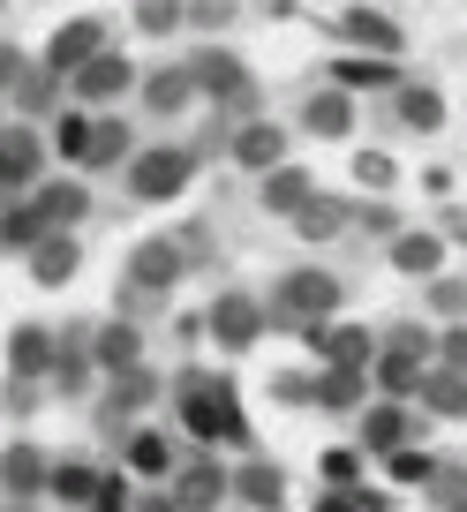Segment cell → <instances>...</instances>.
Masks as SVG:
<instances>
[{
    "label": "cell",
    "instance_id": "3",
    "mask_svg": "<svg viewBox=\"0 0 467 512\" xmlns=\"http://www.w3.org/2000/svg\"><path fill=\"white\" fill-rule=\"evenodd\" d=\"M189 181H196L189 144H144L129 159V174H121V189H129L136 204H174V196H189Z\"/></svg>",
    "mask_w": 467,
    "mask_h": 512
},
{
    "label": "cell",
    "instance_id": "37",
    "mask_svg": "<svg viewBox=\"0 0 467 512\" xmlns=\"http://www.w3.org/2000/svg\"><path fill=\"white\" fill-rule=\"evenodd\" d=\"M83 512H136V482L121 475V467H106V475H98V490H91V505Z\"/></svg>",
    "mask_w": 467,
    "mask_h": 512
},
{
    "label": "cell",
    "instance_id": "45",
    "mask_svg": "<svg viewBox=\"0 0 467 512\" xmlns=\"http://www.w3.org/2000/svg\"><path fill=\"white\" fill-rule=\"evenodd\" d=\"M430 302H437V309H467V287H452V279H430Z\"/></svg>",
    "mask_w": 467,
    "mask_h": 512
},
{
    "label": "cell",
    "instance_id": "43",
    "mask_svg": "<svg viewBox=\"0 0 467 512\" xmlns=\"http://www.w3.org/2000/svg\"><path fill=\"white\" fill-rule=\"evenodd\" d=\"M272 392H279V407H309L317 400V377H272Z\"/></svg>",
    "mask_w": 467,
    "mask_h": 512
},
{
    "label": "cell",
    "instance_id": "18",
    "mask_svg": "<svg viewBox=\"0 0 467 512\" xmlns=\"http://www.w3.org/2000/svg\"><path fill=\"white\" fill-rule=\"evenodd\" d=\"M226 490L242 497L249 512H287V475H279L272 460H257V452H249L242 467H226Z\"/></svg>",
    "mask_w": 467,
    "mask_h": 512
},
{
    "label": "cell",
    "instance_id": "17",
    "mask_svg": "<svg viewBox=\"0 0 467 512\" xmlns=\"http://www.w3.org/2000/svg\"><path fill=\"white\" fill-rule=\"evenodd\" d=\"M31 211H38V226H46V234H76L83 226V211H91V189H83V181H38L31 189Z\"/></svg>",
    "mask_w": 467,
    "mask_h": 512
},
{
    "label": "cell",
    "instance_id": "41",
    "mask_svg": "<svg viewBox=\"0 0 467 512\" xmlns=\"http://www.w3.org/2000/svg\"><path fill=\"white\" fill-rule=\"evenodd\" d=\"M437 369H460V377H467V324L437 332Z\"/></svg>",
    "mask_w": 467,
    "mask_h": 512
},
{
    "label": "cell",
    "instance_id": "39",
    "mask_svg": "<svg viewBox=\"0 0 467 512\" xmlns=\"http://www.w3.org/2000/svg\"><path fill=\"white\" fill-rule=\"evenodd\" d=\"M181 16H189V31H196V38H219V31H234V8H219V0H189Z\"/></svg>",
    "mask_w": 467,
    "mask_h": 512
},
{
    "label": "cell",
    "instance_id": "33",
    "mask_svg": "<svg viewBox=\"0 0 467 512\" xmlns=\"http://www.w3.org/2000/svg\"><path fill=\"white\" fill-rule=\"evenodd\" d=\"M91 128H98V113H83V106H61L46 121V136L68 151V159H91Z\"/></svg>",
    "mask_w": 467,
    "mask_h": 512
},
{
    "label": "cell",
    "instance_id": "49",
    "mask_svg": "<svg viewBox=\"0 0 467 512\" xmlns=\"http://www.w3.org/2000/svg\"><path fill=\"white\" fill-rule=\"evenodd\" d=\"M0 128H8V98H0Z\"/></svg>",
    "mask_w": 467,
    "mask_h": 512
},
{
    "label": "cell",
    "instance_id": "32",
    "mask_svg": "<svg viewBox=\"0 0 467 512\" xmlns=\"http://www.w3.org/2000/svg\"><path fill=\"white\" fill-rule=\"evenodd\" d=\"M415 400L430 407V415H467V377H460V369H430Z\"/></svg>",
    "mask_w": 467,
    "mask_h": 512
},
{
    "label": "cell",
    "instance_id": "7",
    "mask_svg": "<svg viewBox=\"0 0 467 512\" xmlns=\"http://www.w3.org/2000/svg\"><path fill=\"white\" fill-rule=\"evenodd\" d=\"M136 83H144V68H136L121 46H106V53H98V61L83 68L76 83H68V98H76L83 113H113L121 98H136Z\"/></svg>",
    "mask_w": 467,
    "mask_h": 512
},
{
    "label": "cell",
    "instance_id": "13",
    "mask_svg": "<svg viewBox=\"0 0 467 512\" xmlns=\"http://www.w3.org/2000/svg\"><path fill=\"white\" fill-rule=\"evenodd\" d=\"M91 369L98 377H136V369H144V332H136V317H106L91 332Z\"/></svg>",
    "mask_w": 467,
    "mask_h": 512
},
{
    "label": "cell",
    "instance_id": "36",
    "mask_svg": "<svg viewBox=\"0 0 467 512\" xmlns=\"http://www.w3.org/2000/svg\"><path fill=\"white\" fill-rule=\"evenodd\" d=\"M136 31H144V38H181L189 16H181L174 0H136Z\"/></svg>",
    "mask_w": 467,
    "mask_h": 512
},
{
    "label": "cell",
    "instance_id": "27",
    "mask_svg": "<svg viewBox=\"0 0 467 512\" xmlns=\"http://www.w3.org/2000/svg\"><path fill=\"white\" fill-rule=\"evenodd\" d=\"M392 272L400 279H437L445 272V234H392Z\"/></svg>",
    "mask_w": 467,
    "mask_h": 512
},
{
    "label": "cell",
    "instance_id": "2",
    "mask_svg": "<svg viewBox=\"0 0 467 512\" xmlns=\"http://www.w3.org/2000/svg\"><path fill=\"white\" fill-rule=\"evenodd\" d=\"M339 302H347V287H339V272H324V264H294V272L272 279V317L302 324V332H324V324L339 317Z\"/></svg>",
    "mask_w": 467,
    "mask_h": 512
},
{
    "label": "cell",
    "instance_id": "26",
    "mask_svg": "<svg viewBox=\"0 0 467 512\" xmlns=\"http://www.w3.org/2000/svg\"><path fill=\"white\" fill-rule=\"evenodd\" d=\"M407 437H415V415H407L400 400H377L370 415H362V445L385 452V460H392V452H407Z\"/></svg>",
    "mask_w": 467,
    "mask_h": 512
},
{
    "label": "cell",
    "instance_id": "34",
    "mask_svg": "<svg viewBox=\"0 0 467 512\" xmlns=\"http://www.w3.org/2000/svg\"><path fill=\"white\" fill-rule=\"evenodd\" d=\"M91 490H98V467L91 460H53L46 497H61V505H91Z\"/></svg>",
    "mask_w": 467,
    "mask_h": 512
},
{
    "label": "cell",
    "instance_id": "28",
    "mask_svg": "<svg viewBox=\"0 0 467 512\" xmlns=\"http://www.w3.org/2000/svg\"><path fill=\"white\" fill-rule=\"evenodd\" d=\"M385 83L400 91V61H362V53H339L332 61V91H347V98L355 91H385Z\"/></svg>",
    "mask_w": 467,
    "mask_h": 512
},
{
    "label": "cell",
    "instance_id": "9",
    "mask_svg": "<svg viewBox=\"0 0 467 512\" xmlns=\"http://www.w3.org/2000/svg\"><path fill=\"white\" fill-rule=\"evenodd\" d=\"M264 302L257 294H242V287H226V294H211V317H204V332H211V347H226V354H249L264 339Z\"/></svg>",
    "mask_w": 467,
    "mask_h": 512
},
{
    "label": "cell",
    "instance_id": "20",
    "mask_svg": "<svg viewBox=\"0 0 467 512\" xmlns=\"http://www.w3.org/2000/svg\"><path fill=\"white\" fill-rule=\"evenodd\" d=\"M294 128H302V136H347V128H355V98L324 83V91H309L302 106H294Z\"/></svg>",
    "mask_w": 467,
    "mask_h": 512
},
{
    "label": "cell",
    "instance_id": "8",
    "mask_svg": "<svg viewBox=\"0 0 467 512\" xmlns=\"http://www.w3.org/2000/svg\"><path fill=\"white\" fill-rule=\"evenodd\" d=\"M98 53H106V16H68L61 31L46 38V61H38V68H46L53 83H76Z\"/></svg>",
    "mask_w": 467,
    "mask_h": 512
},
{
    "label": "cell",
    "instance_id": "12",
    "mask_svg": "<svg viewBox=\"0 0 467 512\" xmlns=\"http://www.w3.org/2000/svg\"><path fill=\"white\" fill-rule=\"evenodd\" d=\"M339 46L362 53V61H400V53H407V31H400L392 16H377V8H347V16H339Z\"/></svg>",
    "mask_w": 467,
    "mask_h": 512
},
{
    "label": "cell",
    "instance_id": "35",
    "mask_svg": "<svg viewBox=\"0 0 467 512\" xmlns=\"http://www.w3.org/2000/svg\"><path fill=\"white\" fill-rule=\"evenodd\" d=\"M38 241H46V226H38V211H31V204L0 211V249H23V256H31Z\"/></svg>",
    "mask_w": 467,
    "mask_h": 512
},
{
    "label": "cell",
    "instance_id": "15",
    "mask_svg": "<svg viewBox=\"0 0 467 512\" xmlns=\"http://www.w3.org/2000/svg\"><path fill=\"white\" fill-rule=\"evenodd\" d=\"M136 98H144V113H151V121H181V113L196 106V76H189V61L144 68V83H136Z\"/></svg>",
    "mask_w": 467,
    "mask_h": 512
},
{
    "label": "cell",
    "instance_id": "44",
    "mask_svg": "<svg viewBox=\"0 0 467 512\" xmlns=\"http://www.w3.org/2000/svg\"><path fill=\"white\" fill-rule=\"evenodd\" d=\"M392 475L400 482H430L437 467H430V452H392Z\"/></svg>",
    "mask_w": 467,
    "mask_h": 512
},
{
    "label": "cell",
    "instance_id": "10",
    "mask_svg": "<svg viewBox=\"0 0 467 512\" xmlns=\"http://www.w3.org/2000/svg\"><path fill=\"white\" fill-rule=\"evenodd\" d=\"M53 482V460L46 445H31V437H16V445L0 452V505H38Z\"/></svg>",
    "mask_w": 467,
    "mask_h": 512
},
{
    "label": "cell",
    "instance_id": "4",
    "mask_svg": "<svg viewBox=\"0 0 467 512\" xmlns=\"http://www.w3.org/2000/svg\"><path fill=\"white\" fill-rule=\"evenodd\" d=\"M181 272H189V249L166 234L136 241L129 249V287H121V309H144V302H166V294L181 287Z\"/></svg>",
    "mask_w": 467,
    "mask_h": 512
},
{
    "label": "cell",
    "instance_id": "30",
    "mask_svg": "<svg viewBox=\"0 0 467 512\" xmlns=\"http://www.w3.org/2000/svg\"><path fill=\"white\" fill-rule=\"evenodd\" d=\"M347 219H355V211H347V196H309L302 211H294V234L302 241H332V234H347Z\"/></svg>",
    "mask_w": 467,
    "mask_h": 512
},
{
    "label": "cell",
    "instance_id": "14",
    "mask_svg": "<svg viewBox=\"0 0 467 512\" xmlns=\"http://www.w3.org/2000/svg\"><path fill=\"white\" fill-rule=\"evenodd\" d=\"M121 437H129V445H121V475H129V482H174L181 452H174V437H166V430L136 422V430H121Z\"/></svg>",
    "mask_w": 467,
    "mask_h": 512
},
{
    "label": "cell",
    "instance_id": "5",
    "mask_svg": "<svg viewBox=\"0 0 467 512\" xmlns=\"http://www.w3.org/2000/svg\"><path fill=\"white\" fill-rule=\"evenodd\" d=\"M38 174H46V128L8 121V128H0V211L31 204Z\"/></svg>",
    "mask_w": 467,
    "mask_h": 512
},
{
    "label": "cell",
    "instance_id": "40",
    "mask_svg": "<svg viewBox=\"0 0 467 512\" xmlns=\"http://www.w3.org/2000/svg\"><path fill=\"white\" fill-rule=\"evenodd\" d=\"M355 475H362V452H347V445H332V452H324V482L355 490Z\"/></svg>",
    "mask_w": 467,
    "mask_h": 512
},
{
    "label": "cell",
    "instance_id": "46",
    "mask_svg": "<svg viewBox=\"0 0 467 512\" xmlns=\"http://www.w3.org/2000/svg\"><path fill=\"white\" fill-rule=\"evenodd\" d=\"M136 512H181V505H174L166 490H144V497H136Z\"/></svg>",
    "mask_w": 467,
    "mask_h": 512
},
{
    "label": "cell",
    "instance_id": "24",
    "mask_svg": "<svg viewBox=\"0 0 467 512\" xmlns=\"http://www.w3.org/2000/svg\"><path fill=\"white\" fill-rule=\"evenodd\" d=\"M309 196H317V181H309V166H272V174H264V189H257V204L272 211V219H294V211L309 204Z\"/></svg>",
    "mask_w": 467,
    "mask_h": 512
},
{
    "label": "cell",
    "instance_id": "48",
    "mask_svg": "<svg viewBox=\"0 0 467 512\" xmlns=\"http://www.w3.org/2000/svg\"><path fill=\"white\" fill-rule=\"evenodd\" d=\"M317 512H355V505H347V497H324V505Z\"/></svg>",
    "mask_w": 467,
    "mask_h": 512
},
{
    "label": "cell",
    "instance_id": "22",
    "mask_svg": "<svg viewBox=\"0 0 467 512\" xmlns=\"http://www.w3.org/2000/svg\"><path fill=\"white\" fill-rule=\"evenodd\" d=\"M129 159H136V128L121 121V113H98V128H91V174H129Z\"/></svg>",
    "mask_w": 467,
    "mask_h": 512
},
{
    "label": "cell",
    "instance_id": "23",
    "mask_svg": "<svg viewBox=\"0 0 467 512\" xmlns=\"http://www.w3.org/2000/svg\"><path fill=\"white\" fill-rule=\"evenodd\" d=\"M23 264H31L38 287H68V279L83 272V241H76V234H46L31 256H23Z\"/></svg>",
    "mask_w": 467,
    "mask_h": 512
},
{
    "label": "cell",
    "instance_id": "21",
    "mask_svg": "<svg viewBox=\"0 0 467 512\" xmlns=\"http://www.w3.org/2000/svg\"><path fill=\"white\" fill-rule=\"evenodd\" d=\"M317 347H324V369H347V377H362L377 362V332H362V324H324Z\"/></svg>",
    "mask_w": 467,
    "mask_h": 512
},
{
    "label": "cell",
    "instance_id": "29",
    "mask_svg": "<svg viewBox=\"0 0 467 512\" xmlns=\"http://www.w3.org/2000/svg\"><path fill=\"white\" fill-rule=\"evenodd\" d=\"M8 98H16V113H23L31 128H46L53 113H61V83H53L46 68H23V76H16V91H8Z\"/></svg>",
    "mask_w": 467,
    "mask_h": 512
},
{
    "label": "cell",
    "instance_id": "6",
    "mask_svg": "<svg viewBox=\"0 0 467 512\" xmlns=\"http://www.w3.org/2000/svg\"><path fill=\"white\" fill-rule=\"evenodd\" d=\"M189 76H196V98H211V106H234V113L257 106V76H249V61L234 46H196Z\"/></svg>",
    "mask_w": 467,
    "mask_h": 512
},
{
    "label": "cell",
    "instance_id": "19",
    "mask_svg": "<svg viewBox=\"0 0 467 512\" xmlns=\"http://www.w3.org/2000/svg\"><path fill=\"white\" fill-rule=\"evenodd\" d=\"M166 497H174L181 512H219L234 490H226V467L219 460H189V467H174V490H166Z\"/></svg>",
    "mask_w": 467,
    "mask_h": 512
},
{
    "label": "cell",
    "instance_id": "11",
    "mask_svg": "<svg viewBox=\"0 0 467 512\" xmlns=\"http://www.w3.org/2000/svg\"><path fill=\"white\" fill-rule=\"evenodd\" d=\"M53 369H61V332H53V324H16V332H8V377L16 384H46Z\"/></svg>",
    "mask_w": 467,
    "mask_h": 512
},
{
    "label": "cell",
    "instance_id": "42",
    "mask_svg": "<svg viewBox=\"0 0 467 512\" xmlns=\"http://www.w3.org/2000/svg\"><path fill=\"white\" fill-rule=\"evenodd\" d=\"M355 181H362V189H392V159H385V151H362V159H355Z\"/></svg>",
    "mask_w": 467,
    "mask_h": 512
},
{
    "label": "cell",
    "instance_id": "16",
    "mask_svg": "<svg viewBox=\"0 0 467 512\" xmlns=\"http://www.w3.org/2000/svg\"><path fill=\"white\" fill-rule=\"evenodd\" d=\"M226 159L242 166V174H272V166H287V128L279 121H242L226 136Z\"/></svg>",
    "mask_w": 467,
    "mask_h": 512
},
{
    "label": "cell",
    "instance_id": "25",
    "mask_svg": "<svg viewBox=\"0 0 467 512\" xmlns=\"http://www.w3.org/2000/svg\"><path fill=\"white\" fill-rule=\"evenodd\" d=\"M392 113H400V128H415V136H437V128H445V91H437V83H400V91H392Z\"/></svg>",
    "mask_w": 467,
    "mask_h": 512
},
{
    "label": "cell",
    "instance_id": "38",
    "mask_svg": "<svg viewBox=\"0 0 467 512\" xmlns=\"http://www.w3.org/2000/svg\"><path fill=\"white\" fill-rule=\"evenodd\" d=\"M362 392H370V384L347 377V369H324V377H317V400L324 407H362Z\"/></svg>",
    "mask_w": 467,
    "mask_h": 512
},
{
    "label": "cell",
    "instance_id": "50",
    "mask_svg": "<svg viewBox=\"0 0 467 512\" xmlns=\"http://www.w3.org/2000/svg\"><path fill=\"white\" fill-rule=\"evenodd\" d=\"M0 512H31V505H0Z\"/></svg>",
    "mask_w": 467,
    "mask_h": 512
},
{
    "label": "cell",
    "instance_id": "1",
    "mask_svg": "<svg viewBox=\"0 0 467 512\" xmlns=\"http://www.w3.org/2000/svg\"><path fill=\"white\" fill-rule=\"evenodd\" d=\"M174 415H181V430H189L196 445H242L249 452V415H242V400H234V384H226L219 369H181L174 377Z\"/></svg>",
    "mask_w": 467,
    "mask_h": 512
},
{
    "label": "cell",
    "instance_id": "47",
    "mask_svg": "<svg viewBox=\"0 0 467 512\" xmlns=\"http://www.w3.org/2000/svg\"><path fill=\"white\" fill-rule=\"evenodd\" d=\"M445 512H467V490H445Z\"/></svg>",
    "mask_w": 467,
    "mask_h": 512
},
{
    "label": "cell",
    "instance_id": "31",
    "mask_svg": "<svg viewBox=\"0 0 467 512\" xmlns=\"http://www.w3.org/2000/svg\"><path fill=\"white\" fill-rule=\"evenodd\" d=\"M151 400H159V377H151V369H136V377H113V384H106V415H113V422L144 415Z\"/></svg>",
    "mask_w": 467,
    "mask_h": 512
}]
</instances>
